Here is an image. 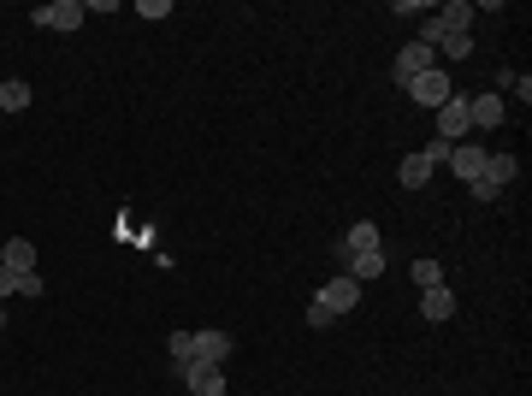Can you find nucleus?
Masks as SVG:
<instances>
[{
    "label": "nucleus",
    "mask_w": 532,
    "mask_h": 396,
    "mask_svg": "<svg viewBox=\"0 0 532 396\" xmlns=\"http://www.w3.org/2000/svg\"><path fill=\"white\" fill-rule=\"evenodd\" d=\"M515 172H520V160H515V154H491V160H485V172L468 184V189H473V201H497L508 184H515Z\"/></svg>",
    "instance_id": "f257e3e1"
},
{
    "label": "nucleus",
    "mask_w": 532,
    "mask_h": 396,
    "mask_svg": "<svg viewBox=\"0 0 532 396\" xmlns=\"http://www.w3.org/2000/svg\"><path fill=\"white\" fill-rule=\"evenodd\" d=\"M402 89H409V101H421L426 112H438V107H444L450 95H456V89H450V72H444V65H432V72L409 77V83H402Z\"/></svg>",
    "instance_id": "f03ea898"
},
{
    "label": "nucleus",
    "mask_w": 532,
    "mask_h": 396,
    "mask_svg": "<svg viewBox=\"0 0 532 396\" xmlns=\"http://www.w3.org/2000/svg\"><path fill=\"white\" fill-rule=\"evenodd\" d=\"M178 379L189 384V396H225V367L219 361H178Z\"/></svg>",
    "instance_id": "7ed1b4c3"
},
{
    "label": "nucleus",
    "mask_w": 532,
    "mask_h": 396,
    "mask_svg": "<svg viewBox=\"0 0 532 396\" xmlns=\"http://www.w3.org/2000/svg\"><path fill=\"white\" fill-rule=\"evenodd\" d=\"M473 137V119H468V95H450L444 107H438V142H468Z\"/></svg>",
    "instance_id": "20e7f679"
},
{
    "label": "nucleus",
    "mask_w": 532,
    "mask_h": 396,
    "mask_svg": "<svg viewBox=\"0 0 532 396\" xmlns=\"http://www.w3.org/2000/svg\"><path fill=\"white\" fill-rule=\"evenodd\" d=\"M314 302H320V308H325V314H332V320H337V314H349V308H355V302H361V285H355V278H343V273H337V278H332V285H325V290H320V296H314Z\"/></svg>",
    "instance_id": "39448f33"
},
{
    "label": "nucleus",
    "mask_w": 532,
    "mask_h": 396,
    "mask_svg": "<svg viewBox=\"0 0 532 396\" xmlns=\"http://www.w3.org/2000/svg\"><path fill=\"white\" fill-rule=\"evenodd\" d=\"M432 65H438V53H432V48H426V42H409V48L396 53V65H391V77H396V83H409V77H421V72H432Z\"/></svg>",
    "instance_id": "423d86ee"
},
{
    "label": "nucleus",
    "mask_w": 532,
    "mask_h": 396,
    "mask_svg": "<svg viewBox=\"0 0 532 396\" xmlns=\"http://www.w3.org/2000/svg\"><path fill=\"white\" fill-rule=\"evenodd\" d=\"M83 6H77V0H53V6H36V24L42 30H60V36H65V30H77V24H83Z\"/></svg>",
    "instance_id": "0eeeda50"
},
{
    "label": "nucleus",
    "mask_w": 532,
    "mask_h": 396,
    "mask_svg": "<svg viewBox=\"0 0 532 396\" xmlns=\"http://www.w3.org/2000/svg\"><path fill=\"white\" fill-rule=\"evenodd\" d=\"M485 160H491V149H479V142H473V137L450 149V166H456V178H461V184H473V178L485 172Z\"/></svg>",
    "instance_id": "6e6552de"
},
{
    "label": "nucleus",
    "mask_w": 532,
    "mask_h": 396,
    "mask_svg": "<svg viewBox=\"0 0 532 396\" xmlns=\"http://www.w3.org/2000/svg\"><path fill=\"white\" fill-rule=\"evenodd\" d=\"M189 349H196L189 361H219V367H225L237 343H231V332H189Z\"/></svg>",
    "instance_id": "1a4fd4ad"
},
{
    "label": "nucleus",
    "mask_w": 532,
    "mask_h": 396,
    "mask_svg": "<svg viewBox=\"0 0 532 396\" xmlns=\"http://www.w3.org/2000/svg\"><path fill=\"white\" fill-rule=\"evenodd\" d=\"M0 266H6V273H36V248H30V237H13V243L0 248Z\"/></svg>",
    "instance_id": "9d476101"
},
{
    "label": "nucleus",
    "mask_w": 532,
    "mask_h": 396,
    "mask_svg": "<svg viewBox=\"0 0 532 396\" xmlns=\"http://www.w3.org/2000/svg\"><path fill=\"white\" fill-rule=\"evenodd\" d=\"M468 119H473V130H497V124L508 119V112H503V95H479V101H468Z\"/></svg>",
    "instance_id": "9b49d317"
},
{
    "label": "nucleus",
    "mask_w": 532,
    "mask_h": 396,
    "mask_svg": "<svg viewBox=\"0 0 532 396\" xmlns=\"http://www.w3.org/2000/svg\"><path fill=\"white\" fill-rule=\"evenodd\" d=\"M421 314H426V320H450V314H456V290H450V285H432V290H421Z\"/></svg>",
    "instance_id": "f8f14e48"
},
{
    "label": "nucleus",
    "mask_w": 532,
    "mask_h": 396,
    "mask_svg": "<svg viewBox=\"0 0 532 396\" xmlns=\"http://www.w3.org/2000/svg\"><path fill=\"white\" fill-rule=\"evenodd\" d=\"M384 273V248H372V255H343V278H355V285H367V278Z\"/></svg>",
    "instance_id": "ddd939ff"
},
{
    "label": "nucleus",
    "mask_w": 532,
    "mask_h": 396,
    "mask_svg": "<svg viewBox=\"0 0 532 396\" xmlns=\"http://www.w3.org/2000/svg\"><path fill=\"white\" fill-rule=\"evenodd\" d=\"M372 248H379V225L372 219H355L343 231V255H372Z\"/></svg>",
    "instance_id": "4468645a"
},
{
    "label": "nucleus",
    "mask_w": 532,
    "mask_h": 396,
    "mask_svg": "<svg viewBox=\"0 0 532 396\" xmlns=\"http://www.w3.org/2000/svg\"><path fill=\"white\" fill-rule=\"evenodd\" d=\"M426 178H432V160H426V154H409V160L396 166V184L402 189H426Z\"/></svg>",
    "instance_id": "2eb2a0df"
},
{
    "label": "nucleus",
    "mask_w": 532,
    "mask_h": 396,
    "mask_svg": "<svg viewBox=\"0 0 532 396\" xmlns=\"http://www.w3.org/2000/svg\"><path fill=\"white\" fill-rule=\"evenodd\" d=\"M438 24H444L450 36H468V24H473V6H468V0H450L444 13H438Z\"/></svg>",
    "instance_id": "dca6fc26"
},
{
    "label": "nucleus",
    "mask_w": 532,
    "mask_h": 396,
    "mask_svg": "<svg viewBox=\"0 0 532 396\" xmlns=\"http://www.w3.org/2000/svg\"><path fill=\"white\" fill-rule=\"evenodd\" d=\"M30 107V83L24 77H6V83H0V112H24Z\"/></svg>",
    "instance_id": "f3484780"
},
{
    "label": "nucleus",
    "mask_w": 532,
    "mask_h": 396,
    "mask_svg": "<svg viewBox=\"0 0 532 396\" xmlns=\"http://www.w3.org/2000/svg\"><path fill=\"white\" fill-rule=\"evenodd\" d=\"M414 285H421V290H432V285H444V266H438V260H414Z\"/></svg>",
    "instance_id": "a211bd4d"
},
{
    "label": "nucleus",
    "mask_w": 532,
    "mask_h": 396,
    "mask_svg": "<svg viewBox=\"0 0 532 396\" xmlns=\"http://www.w3.org/2000/svg\"><path fill=\"white\" fill-rule=\"evenodd\" d=\"M432 53H444V60H468V53H473V36H444Z\"/></svg>",
    "instance_id": "6ab92c4d"
},
{
    "label": "nucleus",
    "mask_w": 532,
    "mask_h": 396,
    "mask_svg": "<svg viewBox=\"0 0 532 396\" xmlns=\"http://www.w3.org/2000/svg\"><path fill=\"white\" fill-rule=\"evenodd\" d=\"M497 89H508V95L532 101V77H520V72H503V77H497Z\"/></svg>",
    "instance_id": "aec40b11"
},
{
    "label": "nucleus",
    "mask_w": 532,
    "mask_h": 396,
    "mask_svg": "<svg viewBox=\"0 0 532 396\" xmlns=\"http://www.w3.org/2000/svg\"><path fill=\"white\" fill-rule=\"evenodd\" d=\"M137 13H142V18H172V0H142Z\"/></svg>",
    "instance_id": "412c9836"
},
{
    "label": "nucleus",
    "mask_w": 532,
    "mask_h": 396,
    "mask_svg": "<svg viewBox=\"0 0 532 396\" xmlns=\"http://www.w3.org/2000/svg\"><path fill=\"white\" fill-rule=\"evenodd\" d=\"M166 349H172V361H189V355H196V349H189V332H172V343H166Z\"/></svg>",
    "instance_id": "4be33fe9"
},
{
    "label": "nucleus",
    "mask_w": 532,
    "mask_h": 396,
    "mask_svg": "<svg viewBox=\"0 0 532 396\" xmlns=\"http://www.w3.org/2000/svg\"><path fill=\"white\" fill-rule=\"evenodd\" d=\"M6 296H18V273H6V266H0V302Z\"/></svg>",
    "instance_id": "5701e85b"
},
{
    "label": "nucleus",
    "mask_w": 532,
    "mask_h": 396,
    "mask_svg": "<svg viewBox=\"0 0 532 396\" xmlns=\"http://www.w3.org/2000/svg\"><path fill=\"white\" fill-rule=\"evenodd\" d=\"M0 325H6V314H0Z\"/></svg>",
    "instance_id": "b1692460"
}]
</instances>
